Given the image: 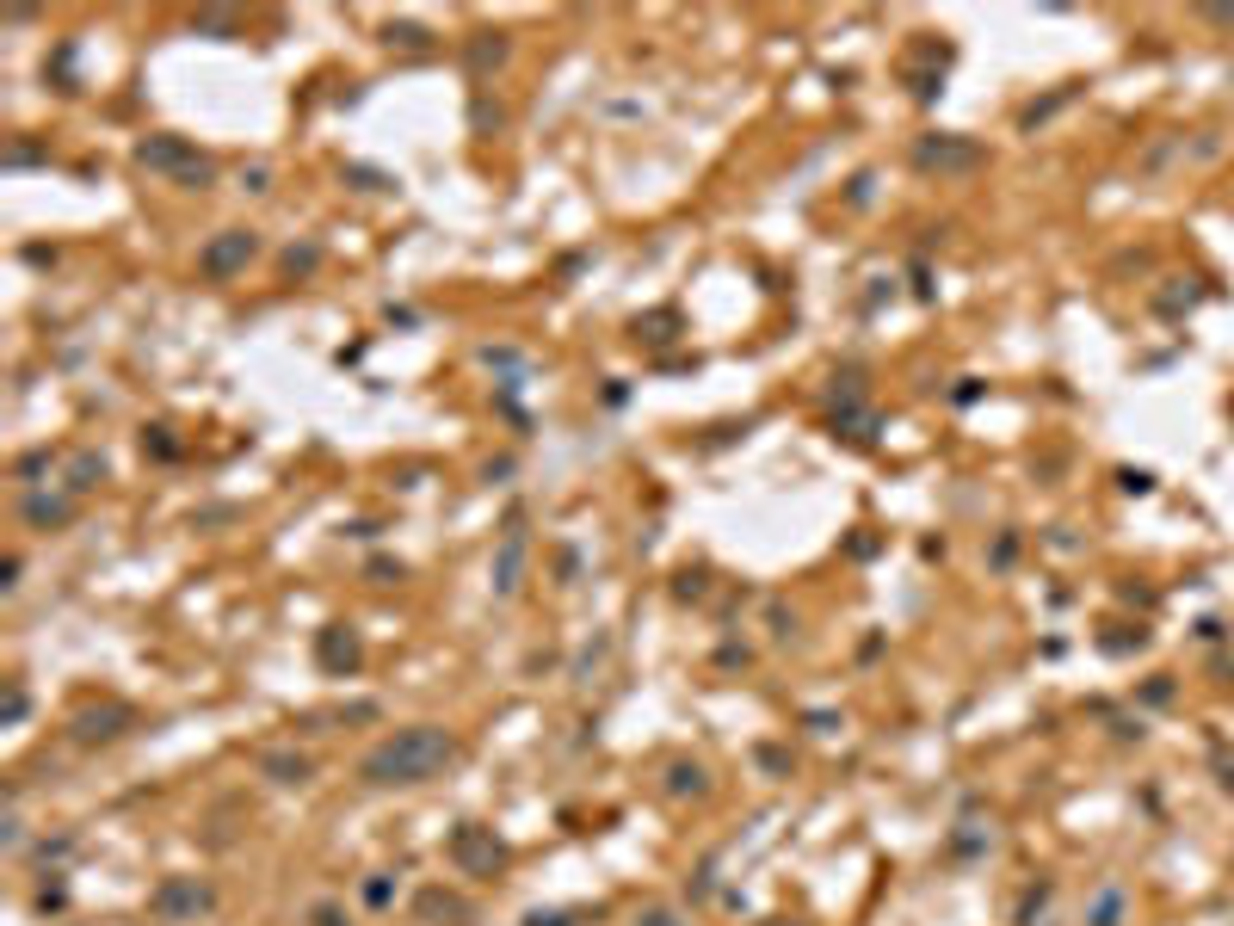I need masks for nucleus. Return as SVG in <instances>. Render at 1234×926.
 I'll return each mask as SVG.
<instances>
[{
    "label": "nucleus",
    "instance_id": "f257e3e1",
    "mask_svg": "<svg viewBox=\"0 0 1234 926\" xmlns=\"http://www.w3.org/2000/svg\"><path fill=\"white\" fill-rule=\"evenodd\" d=\"M457 754H463V747H457L451 729L414 723V729L383 735L371 754H365V766H358V778H365V785H377V791H389V785H426V778H439Z\"/></svg>",
    "mask_w": 1234,
    "mask_h": 926
},
{
    "label": "nucleus",
    "instance_id": "f03ea898",
    "mask_svg": "<svg viewBox=\"0 0 1234 926\" xmlns=\"http://www.w3.org/2000/svg\"><path fill=\"white\" fill-rule=\"evenodd\" d=\"M136 167H149V173H167V180H179V186H192V192H204L210 180H216V167L192 149L186 136H142L136 142Z\"/></svg>",
    "mask_w": 1234,
    "mask_h": 926
},
{
    "label": "nucleus",
    "instance_id": "7ed1b4c3",
    "mask_svg": "<svg viewBox=\"0 0 1234 926\" xmlns=\"http://www.w3.org/2000/svg\"><path fill=\"white\" fill-rule=\"evenodd\" d=\"M210 908H216V889L204 877H167L149 889V920H161V926H192Z\"/></svg>",
    "mask_w": 1234,
    "mask_h": 926
},
{
    "label": "nucleus",
    "instance_id": "20e7f679",
    "mask_svg": "<svg viewBox=\"0 0 1234 926\" xmlns=\"http://www.w3.org/2000/svg\"><path fill=\"white\" fill-rule=\"evenodd\" d=\"M914 167L920 173H969V167H982V142L951 136V130H926L914 142Z\"/></svg>",
    "mask_w": 1234,
    "mask_h": 926
},
{
    "label": "nucleus",
    "instance_id": "39448f33",
    "mask_svg": "<svg viewBox=\"0 0 1234 926\" xmlns=\"http://www.w3.org/2000/svg\"><path fill=\"white\" fill-rule=\"evenodd\" d=\"M451 865H457L463 877H494V871L506 865V846L494 840V828L463 822V828L451 834Z\"/></svg>",
    "mask_w": 1234,
    "mask_h": 926
},
{
    "label": "nucleus",
    "instance_id": "423d86ee",
    "mask_svg": "<svg viewBox=\"0 0 1234 926\" xmlns=\"http://www.w3.org/2000/svg\"><path fill=\"white\" fill-rule=\"evenodd\" d=\"M253 254H260V235H253V229H223V235H210L198 247V272L204 278H235Z\"/></svg>",
    "mask_w": 1234,
    "mask_h": 926
},
{
    "label": "nucleus",
    "instance_id": "0eeeda50",
    "mask_svg": "<svg viewBox=\"0 0 1234 926\" xmlns=\"http://www.w3.org/2000/svg\"><path fill=\"white\" fill-rule=\"evenodd\" d=\"M19 513H25L31 531H62L68 519L81 513V494H75V488H25Z\"/></svg>",
    "mask_w": 1234,
    "mask_h": 926
},
{
    "label": "nucleus",
    "instance_id": "6e6552de",
    "mask_svg": "<svg viewBox=\"0 0 1234 926\" xmlns=\"http://www.w3.org/2000/svg\"><path fill=\"white\" fill-rule=\"evenodd\" d=\"M130 723H136V710H130V704H87L81 717L68 723V735H75L81 747H99V741H118Z\"/></svg>",
    "mask_w": 1234,
    "mask_h": 926
},
{
    "label": "nucleus",
    "instance_id": "1a4fd4ad",
    "mask_svg": "<svg viewBox=\"0 0 1234 926\" xmlns=\"http://www.w3.org/2000/svg\"><path fill=\"white\" fill-rule=\"evenodd\" d=\"M315 661L328 667V673H358V661H365V643H358L352 624H328V630H315Z\"/></svg>",
    "mask_w": 1234,
    "mask_h": 926
},
{
    "label": "nucleus",
    "instance_id": "9d476101",
    "mask_svg": "<svg viewBox=\"0 0 1234 926\" xmlns=\"http://www.w3.org/2000/svg\"><path fill=\"white\" fill-rule=\"evenodd\" d=\"M525 513H513L506 519V538H500V556H494V593L506 599V593H519V575H525Z\"/></svg>",
    "mask_w": 1234,
    "mask_h": 926
},
{
    "label": "nucleus",
    "instance_id": "9b49d317",
    "mask_svg": "<svg viewBox=\"0 0 1234 926\" xmlns=\"http://www.w3.org/2000/svg\"><path fill=\"white\" fill-rule=\"evenodd\" d=\"M414 914H420L426 926H469V920H476V908H469L463 896H451V889H439V883L414 896Z\"/></svg>",
    "mask_w": 1234,
    "mask_h": 926
},
{
    "label": "nucleus",
    "instance_id": "f8f14e48",
    "mask_svg": "<svg viewBox=\"0 0 1234 926\" xmlns=\"http://www.w3.org/2000/svg\"><path fill=\"white\" fill-rule=\"evenodd\" d=\"M260 772L272 778V785H303L315 766H309V754H297V747H266V754H260Z\"/></svg>",
    "mask_w": 1234,
    "mask_h": 926
},
{
    "label": "nucleus",
    "instance_id": "ddd939ff",
    "mask_svg": "<svg viewBox=\"0 0 1234 926\" xmlns=\"http://www.w3.org/2000/svg\"><path fill=\"white\" fill-rule=\"evenodd\" d=\"M506 56H513V44H506V31H476V38L463 44V62H469V75H488V68H500Z\"/></svg>",
    "mask_w": 1234,
    "mask_h": 926
},
{
    "label": "nucleus",
    "instance_id": "4468645a",
    "mask_svg": "<svg viewBox=\"0 0 1234 926\" xmlns=\"http://www.w3.org/2000/svg\"><path fill=\"white\" fill-rule=\"evenodd\" d=\"M667 791H673V797H704V791H710V772L692 766V760H673V766H667Z\"/></svg>",
    "mask_w": 1234,
    "mask_h": 926
},
{
    "label": "nucleus",
    "instance_id": "2eb2a0df",
    "mask_svg": "<svg viewBox=\"0 0 1234 926\" xmlns=\"http://www.w3.org/2000/svg\"><path fill=\"white\" fill-rule=\"evenodd\" d=\"M99 476H105V457H99V451H75V463H68V488H75V494H93Z\"/></svg>",
    "mask_w": 1234,
    "mask_h": 926
},
{
    "label": "nucleus",
    "instance_id": "dca6fc26",
    "mask_svg": "<svg viewBox=\"0 0 1234 926\" xmlns=\"http://www.w3.org/2000/svg\"><path fill=\"white\" fill-rule=\"evenodd\" d=\"M673 328H679V309H661V315H636V340H648V346L673 340Z\"/></svg>",
    "mask_w": 1234,
    "mask_h": 926
},
{
    "label": "nucleus",
    "instance_id": "f3484780",
    "mask_svg": "<svg viewBox=\"0 0 1234 926\" xmlns=\"http://www.w3.org/2000/svg\"><path fill=\"white\" fill-rule=\"evenodd\" d=\"M383 44H402V50H426V44H432V31H426V25H408V19H402V25H383Z\"/></svg>",
    "mask_w": 1234,
    "mask_h": 926
},
{
    "label": "nucleus",
    "instance_id": "a211bd4d",
    "mask_svg": "<svg viewBox=\"0 0 1234 926\" xmlns=\"http://www.w3.org/2000/svg\"><path fill=\"white\" fill-rule=\"evenodd\" d=\"M315 266H321V247H315V241H303V247H290V254H284V272H290V278L315 272Z\"/></svg>",
    "mask_w": 1234,
    "mask_h": 926
},
{
    "label": "nucleus",
    "instance_id": "6ab92c4d",
    "mask_svg": "<svg viewBox=\"0 0 1234 926\" xmlns=\"http://www.w3.org/2000/svg\"><path fill=\"white\" fill-rule=\"evenodd\" d=\"M142 451H155V457H179V439H167V426H149V433H142Z\"/></svg>",
    "mask_w": 1234,
    "mask_h": 926
},
{
    "label": "nucleus",
    "instance_id": "aec40b11",
    "mask_svg": "<svg viewBox=\"0 0 1234 926\" xmlns=\"http://www.w3.org/2000/svg\"><path fill=\"white\" fill-rule=\"evenodd\" d=\"M192 31H210V38H229V31H235V19H229V13H198V19H192Z\"/></svg>",
    "mask_w": 1234,
    "mask_h": 926
},
{
    "label": "nucleus",
    "instance_id": "412c9836",
    "mask_svg": "<svg viewBox=\"0 0 1234 926\" xmlns=\"http://www.w3.org/2000/svg\"><path fill=\"white\" fill-rule=\"evenodd\" d=\"M0 846H7V852H19V846H25V822H19V809H7V822H0Z\"/></svg>",
    "mask_w": 1234,
    "mask_h": 926
},
{
    "label": "nucleus",
    "instance_id": "4be33fe9",
    "mask_svg": "<svg viewBox=\"0 0 1234 926\" xmlns=\"http://www.w3.org/2000/svg\"><path fill=\"white\" fill-rule=\"evenodd\" d=\"M38 470H50V451H31V457H19V482H25V488H31V476H38Z\"/></svg>",
    "mask_w": 1234,
    "mask_h": 926
},
{
    "label": "nucleus",
    "instance_id": "5701e85b",
    "mask_svg": "<svg viewBox=\"0 0 1234 926\" xmlns=\"http://www.w3.org/2000/svg\"><path fill=\"white\" fill-rule=\"evenodd\" d=\"M389 896H395L389 877H371V883H365V902H371V908H389Z\"/></svg>",
    "mask_w": 1234,
    "mask_h": 926
},
{
    "label": "nucleus",
    "instance_id": "b1692460",
    "mask_svg": "<svg viewBox=\"0 0 1234 926\" xmlns=\"http://www.w3.org/2000/svg\"><path fill=\"white\" fill-rule=\"evenodd\" d=\"M31 710V698H25V686H7V723H19Z\"/></svg>",
    "mask_w": 1234,
    "mask_h": 926
},
{
    "label": "nucleus",
    "instance_id": "393cba45",
    "mask_svg": "<svg viewBox=\"0 0 1234 926\" xmlns=\"http://www.w3.org/2000/svg\"><path fill=\"white\" fill-rule=\"evenodd\" d=\"M636 926H685L673 908H648V914H636Z\"/></svg>",
    "mask_w": 1234,
    "mask_h": 926
},
{
    "label": "nucleus",
    "instance_id": "a878e982",
    "mask_svg": "<svg viewBox=\"0 0 1234 926\" xmlns=\"http://www.w3.org/2000/svg\"><path fill=\"white\" fill-rule=\"evenodd\" d=\"M1117 914H1123V896H1117V889H1105V896H1099V926H1111Z\"/></svg>",
    "mask_w": 1234,
    "mask_h": 926
},
{
    "label": "nucleus",
    "instance_id": "bb28decb",
    "mask_svg": "<svg viewBox=\"0 0 1234 926\" xmlns=\"http://www.w3.org/2000/svg\"><path fill=\"white\" fill-rule=\"evenodd\" d=\"M525 926H574V914H562V908L543 914V908H537V914H525Z\"/></svg>",
    "mask_w": 1234,
    "mask_h": 926
},
{
    "label": "nucleus",
    "instance_id": "cd10ccee",
    "mask_svg": "<svg viewBox=\"0 0 1234 926\" xmlns=\"http://www.w3.org/2000/svg\"><path fill=\"white\" fill-rule=\"evenodd\" d=\"M62 902H68V889H62V883H44V889H38V908H44V914H50V908H62Z\"/></svg>",
    "mask_w": 1234,
    "mask_h": 926
},
{
    "label": "nucleus",
    "instance_id": "c85d7f7f",
    "mask_svg": "<svg viewBox=\"0 0 1234 926\" xmlns=\"http://www.w3.org/2000/svg\"><path fill=\"white\" fill-rule=\"evenodd\" d=\"M241 186H247V192H266V186H272V167H247Z\"/></svg>",
    "mask_w": 1234,
    "mask_h": 926
},
{
    "label": "nucleus",
    "instance_id": "c756f323",
    "mask_svg": "<svg viewBox=\"0 0 1234 926\" xmlns=\"http://www.w3.org/2000/svg\"><path fill=\"white\" fill-rule=\"evenodd\" d=\"M371 581H402V562H383V556H377V562H371Z\"/></svg>",
    "mask_w": 1234,
    "mask_h": 926
},
{
    "label": "nucleus",
    "instance_id": "7c9ffc66",
    "mask_svg": "<svg viewBox=\"0 0 1234 926\" xmlns=\"http://www.w3.org/2000/svg\"><path fill=\"white\" fill-rule=\"evenodd\" d=\"M315 926H346V914H340L334 902H321V908H315Z\"/></svg>",
    "mask_w": 1234,
    "mask_h": 926
},
{
    "label": "nucleus",
    "instance_id": "2f4dec72",
    "mask_svg": "<svg viewBox=\"0 0 1234 926\" xmlns=\"http://www.w3.org/2000/svg\"><path fill=\"white\" fill-rule=\"evenodd\" d=\"M476 124L488 130V124H500V105H488V99H476Z\"/></svg>",
    "mask_w": 1234,
    "mask_h": 926
},
{
    "label": "nucleus",
    "instance_id": "473e14b6",
    "mask_svg": "<svg viewBox=\"0 0 1234 926\" xmlns=\"http://www.w3.org/2000/svg\"><path fill=\"white\" fill-rule=\"evenodd\" d=\"M704 593V575H679V599H698Z\"/></svg>",
    "mask_w": 1234,
    "mask_h": 926
}]
</instances>
